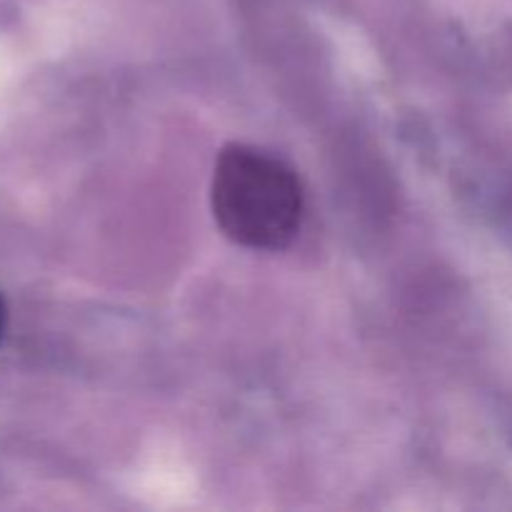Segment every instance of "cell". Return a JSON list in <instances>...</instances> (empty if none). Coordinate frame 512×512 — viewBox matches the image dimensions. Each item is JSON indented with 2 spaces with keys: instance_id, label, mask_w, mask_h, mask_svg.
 <instances>
[{
  "instance_id": "cell-1",
  "label": "cell",
  "mask_w": 512,
  "mask_h": 512,
  "mask_svg": "<svg viewBox=\"0 0 512 512\" xmlns=\"http://www.w3.org/2000/svg\"><path fill=\"white\" fill-rule=\"evenodd\" d=\"M213 213L233 243L280 250L303 218V188L293 170L250 145H228L215 163Z\"/></svg>"
},
{
  "instance_id": "cell-2",
  "label": "cell",
  "mask_w": 512,
  "mask_h": 512,
  "mask_svg": "<svg viewBox=\"0 0 512 512\" xmlns=\"http://www.w3.org/2000/svg\"><path fill=\"white\" fill-rule=\"evenodd\" d=\"M3 330H5V303H3V295H0V338H3Z\"/></svg>"
}]
</instances>
